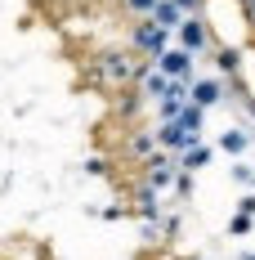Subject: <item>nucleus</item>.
<instances>
[{
  "label": "nucleus",
  "mask_w": 255,
  "mask_h": 260,
  "mask_svg": "<svg viewBox=\"0 0 255 260\" xmlns=\"http://www.w3.org/2000/svg\"><path fill=\"white\" fill-rule=\"evenodd\" d=\"M229 229H233L237 238H246V234L255 229V215H246V211H237V215H233V224H229Z\"/></svg>",
  "instance_id": "nucleus-15"
},
{
  "label": "nucleus",
  "mask_w": 255,
  "mask_h": 260,
  "mask_svg": "<svg viewBox=\"0 0 255 260\" xmlns=\"http://www.w3.org/2000/svg\"><path fill=\"white\" fill-rule=\"evenodd\" d=\"M126 153L134 157V161H148V157L157 153V135H148V130H143V135H134V139L126 144Z\"/></svg>",
  "instance_id": "nucleus-11"
},
{
  "label": "nucleus",
  "mask_w": 255,
  "mask_h": 260,
  "mask_svg": "<svg viewBox=\"0 0 255 260\" xmlns=\"http://www.w3.org/2000/svg\"><path fill=\"white\" fill-rule=\"evenodd\" d=\"M157 5H161V0H126V9L134 14V18H153Z\"/></svg>",
  "instance_id": "nucleus-14"
},
{
  "label": "nucleus",
  "mask_w": 255,
  "mask_h": 260,
  "mask_svg": "<svg viewBox=\"0 0 255 260\" xmlns=\"http://www.w3.org/2000/svg\"><path fill=\"white\" fill-rule=\"evenodd\" d=\"M166 50H170V31H161L153 18H139V23L130 27V54H148L157 63Z\"/></svg>",
  "instance_id": "nucleus-1"
},
{
  "label": "nucleus",
  "mask_w": 255,
  "mask_h": 260,
  "mask_svg": "<svg viewBox=\"0 0 255 260\" xmlns=\"http://www.w3.org/2000/svg\"><path fill=\"white\" fill-rule=\"evenodd\" d=\"M153 68L161 72V77H170V81H184V85H193V54L179 50V45H170V50L161 54Z\"/></svg>",
  "instance_id": "nucleus-3"
},
{
  "label": "nucleus",
  "mask_w": 255,
  "mask_h": 260,
  "mask_svg": "<svg viewBox=\"0 0 255 260\" xmlns=\"http://www.w3.org/2000/svg\"><path fill=\"white\" fill-rule=\"evenodd\" d=\"M175 193H179V198H188V193H193V175H188V171H179V180H175Z\"/></svg>",
  "instance_id": "nucleus-17"
},
{
  "label": "nucleus",
  "mask_w": 255,
  "mask_h": 260,
  "mask_svg": "<svg viewBox=\"0 0 255 260\" xmlns=\"http://www.w3.org/2000/svg\"><path fill=\"white\" fill-rule=\"evenodd\" d=\"M206 41H210V31H206V23H202V18H188V23L179 27V50L202 54V50H206Z\"/></svg>",
  "instance_id": "nucleus-6"
},
{
  "label": "nucleus",
  "mask_w": 255,
  "mask_h": 260,
  "mask_svg": "<svg viewBox=\"0 0 255 260\" xmlns=\"http://www.w3.org/2000/svg\"><path fill=\"white\" fill-rule=\"evenodd\" d=\"M220 148H224L229 157H242L246 148H251V130L246 126H229L224 135H220Z\"/></svg>",
  "instance_id": "nucleus-9"
},
{
  "label": "nucleus",
  "mask_w": 255,
  "mask_h": 260,
  "mask_svg": "<svg viewBox=\"0 0 255 260\" xmlns=\"http://www.w3.org/2000/svg\"><path fill=\"white\" fill-rule=\"evenodd\" d=\"M179 126L188 130V135H197V139H202V126H206V112L197 104H188L184 108V112H179Z\"/></svg>",
  "instance_id": "nucleus-12"
},
{
  "label": "nucleus",
  "mask_w": 255,
  "mask_h": 260,
  "mask_svg": "<svg viewBox=\"0 0 255 260\" xmlns=\"http://www.w3.org/2000/svg\"><path fill=\"white\" fill-rule=\"evenodd\" d=\"M237 63H242V50H220V54H215V68H220L224 77L237 72Z\"/></svg>",
  "instance_id": "nucleus-13"
},
{
  "label": "nucleus",
  "mask_w": 255,
  "mask_h": 260,
  "mask_svg": "<svg viewBox=\"0 0 255 260\" xmlns=\"http://www.w3.org/2000/svg\"><path fill=\"white\" fill-rule=\"evenodd\" d=\"M210 157H215V148H210V144H193L188 153L179 157V171H188V175H193V171H202V166H210Z\"/></svg>",
  "instance_id": "nucleus-10"
},
{
  "label": "nucleus",
  "mask_w": 255,
  "mask_h": 260,
  "mask_svg": "<svg viewBox=\"0 0 255 260\" xmlns=\"http://www.w3.org/2000/svg\"><path fill=\"white\" fill-rule=\"evenodd\" d=\"M246 18H251V23H255V0H246Z\"/></svg>",
  "instance_id": "nucleus-20"
},
{
  "label": "nucleus",
  "mask_w": 255,
  "mask_h": 260,
  "mask_svg": "<svg viewBox=\"0 0 255 260\" xmlns=\"http://www.w3.org/2000/svg\"><path fill=\"white\" fill-rule=\"evenodd\" d=\"M175 5L188 14V18H197V9H202V0H175Z\"/></svg>",
  "instance_id": "nucleus-19"
},
{
  "label": "nucleus",
  "mask_w": 255,
  "mask_h": 260,
  "mask_svg": "<svg viewBox=\"0 0 255 260\" xmlns=\"http://www.w3.org/2000/svg\"><path fill=\"white\" fill-rule=\"evenodd\" d=\"M153 135H157V148H166V153H175V157H184L188 148H193V144H202L197 135H188V130L179 126V121H161Z\"/></svg>",
  "instance_id": "nucleus-4"
},
{
  "label": "nucleus",
  "mask_w": 255,
  "mask_h": 260,
  "mask_svg": "<svg viewBox=\"0 0 255 260\" xmlns=\"http://www.w3.org/2000/svg\"><path fill=\"white\" fill-rule=\"evenodd\" d=\"M220 99H224V81H215V77H202V81L188 85V104H197L202 112L220 108Z\"/></svg>",
  "instance_id": "nucleus-5"
},
{
  "label": "nucleus",
  "mask_w": 255,
  "mask_h": 260,
  "mask_svg": "<svg viewBox=\"0 0 255 260\" xmlns=\"http://www.w3.org/2000/svg\"><path fill=\"white\" fill-rule=\"evenodd\" d=\"M242 260H255V251H251V256H242Z\"/></svg>",
  "instance_id": "nucleus-21"
},
{
  "label": "nucleus",
  "mask_w": 255,
  "mask_h": 260,
  "mask_svg": "<svg viewBox=\"0 0 255 260\" xmlns=\"http://www.w3.org/2000/svg\"><path fill=\"white\" fill-rule=\"evenodd\" d=\"M134 72H139V58H134L130 50H103L99 54V81L134 85Z\"/></svg>",
  "instance_id": "nucleus-2"
},
{
  "label": "nucleus",
  "mask_w": 255,
  "mask_h": 260,
  "mask_svg": "<svg viewBox=\"0 0 255 260\" xmlns=\"http://www.w3.org/2000/svg\"><path fill=\"white\" fill-rule=\"evenodd\" d=\"M153 23L161 27V31H179V27L188 23V14L179 9L175 0H161V5H157V9H153Z\"/></svg>",
  "instance_id": "nucleus-7"
},
{
  "label": "nucleus",
  "mask_w": 255,
  "mask_h": 260,
  "mask_svg": "<svg viewBox=\"0 0 255 260\" xmlns=\"http://www.w3.org/2000/svg\"><path fill=\"white\" fill-rule=\"evenodd\" d=\"M85 171H90V175H107V161H103V157H90Z\"/></svg>",
  "instance_id": "nucleus-18"
},
{
  "label": "nucleus",
  "mask_w": 255,
  "mask_h": 260,
  "mask_svg": "<svg viewBox=\"0 0 255 260\" xmlns=\"http://www.w3.org/2000/svg\"><path fill=\"white\" fill-rule=\"evenodd\" d=\"M233 180H237V184H251V180H255V171L246 166V161H237V166H233Z\"/></svg>",
  "instance_id": "nucleus-16"
},
{
  "label": "nucleus",
  "mask_w": 255,
  "mask_h": 260,
  "mask_svg": "<svg viewBox=\"0 0 255 260\" xmlns=\"http://www.w3.org/2000/svg\"><path fill=\"white\" fill-rule=\"evenodd\" d=\"M166 90H170V77H161L153 63H148V72L139 77V94H148L153 104H161V99H166Z\"/></svg>",
  "instance_id": "nucleus-8"
}]
</instances>
